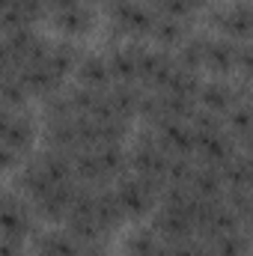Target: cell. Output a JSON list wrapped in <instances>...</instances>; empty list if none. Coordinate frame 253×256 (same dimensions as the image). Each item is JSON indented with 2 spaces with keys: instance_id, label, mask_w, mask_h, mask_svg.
<instances>
[{
  "instance_id": "8d00e7d4",
  "label": "cell",
  "mask_w": 253,
  "mask_h": 256,
  "mask_svg": "<svg viewBox=\"0 0 253 256\" xmlns=\"http://www.w3.org/2000/svg\"><path fill=\"white\" fill-rule=\"evenodd\" d=\"M208 6V0H170L161 15H170V18H179V21H190L196 12H202Z\"/></svg>"
},
{
  "instance_id": "83f0119b",
  "label": "cell",
  "mask_w": 253,
  "mask_h": 256,
  "mask_svg": "<svg viewBox=\"0 0 253 256\" xmlns=\"http://www.w3.org/2000/svg\"><path fill=\"white\" fill-rule=\"evenodd\" d=\"M36 161H39V167H42V173L48 176L51 185H66V182L74 179V173H72V158H68L66 152L48 149V152H42Z\"/></svg>"
},
{
  "instance_id": "d4e9b609",
  "label": "cell",
  "mask_w": 253,
  "mask_h": 256,
  "mask_svg": "<svg viewBox=\"0 0 253 256\" xmlns=\"http://www.w3.org/2000/svg\"><path fill=\"white\" fill-rule=\"evenodd\" d=\"M206 45H208V36L202 33H188L179 45H176V54H173V63L188 68V72H200L202 60H206Z\"/></svg>"
},
{
  "instance_id": "f6af8a7d",
  "label": "cell",
  "mask_w": 253,
  "mask_h": 256,
  "mask_svg": "<svg viewBox=\"0 0 253 256\" xmlns=\"http://www.w3.org/2000/svg\"><path fill=\"white\" fill-rule=\"evenodd\" d=\"M12 6H15V0H0V12L3 9H12Z\"/></svg>"
},
{
  "instance_id": "4fadbf2b",
  "label": "cell",
  "mask_w": 253,
  "mask_h": 256,
  "mask_svg": "<svg viewBox=\"0 0 253 256\" xmlns=\"http://www.w3.org/2000/svg\"><path fill=\"white\" fill-rule=\"evenodd\" d=\"M140 51H143L140 42L110 48V54L104 57V63H108V72H110V80L114 84H137V60H140Z\"/></svg>"
},
{
  "instance_id": "7a4b0ae2",
  "label": "cell",
  "mask_w": 253,
  "mask_h": 256,
  "mask_svg": "<svg viewBox=\"0 0 253 256\" xmlns=\"http://www.w3.org/2000/svg\"><path fill=\"white\" fill-rule=\"evenodd\" d=\"M108 15L110 21L116 24V30H122L131 39H140V36H149L152 33V24H155V9L140 3V0H108Z\"/></svg>"
},
{
  "instance_id": "4dcf8cb0",
  "label": "cell",
  "mask_w": 253,
  "mask_h": 256,
  "mask_svg": "<svg viewBox=\"0 0 253 256\" xmlns=\"http://www.w3.org/2000/svg\"><path fill=\"white\" fill-rule=\"evenodd\" d=\"M78 242L66 230H48L36 238V254L39 256H74Z\"/></svg>"
},
{
  "instance_id": "ffe728a7",
  "label": "cell",
  "mask_w": 253,
  "mask_h": 256,
  "mask_svg": "<svg viewBox=\"0 0 253 256\" xmlns=\"http://www.w3.org/2000/svg\"><path fill=\"white\" fill-rule=\"evenodd\" d=\"M92 152H96V161H98L104 182L120 179L128 173V152L122 149V143H98V146H92Z\"/></svg>"
},
{
  "instance_id": "7402d4cb",
  "label": "cell",
  "mask_w": 253,
  "mask_h": 256,
  "mask_svg": "<svg viewBox=\"0 0 253 256\" xmlns=\"http://www.w3.org/2000/svg\"><path fill=\"white\" fill-rule=\"evenodd\" d=\"M220 179H224V188H250V179H253V164H250V155L244 149L232 152L220 167H218Z\"/></svg>"
},
{
  "instance_id": "277c9868",
  "label": "cell",
  "mask_w": 253,
  "mask_h": 256,
  "mask_svg": "<svg viewBox=\"0 0 253 256\" xmlns=\"http://www.w3.org/2000/svg\"><path fill=\"white\" fill-rule=\"evenodd\" d=\"M114 194H116L120 208H122L126 218H146L155 208V202H158V191L149 182H143L140 176H134V173L120 176Z\"/></svg>"
},
{
  "instance_id": "603a6c76",
  "label": "cell",
  "mask_w": 253,
  "mask_h": 256,
  "mask_svg": "<svg viewBox=\"0 0 253 256\" xmlns=\"http://www.w3.org/2000/svg\"><path fill=\"white\" fill-rule=\"evenodd\" d=\"M140 96L143 90L137 84H110L108 86V102H110V110L120 116V120H131L137 116V104H140Z\"/></svg>"
},
{
  "instance_id": "484cf974",
  "label": "cell",
  "mask_w": 253,
  "mask_h": 256,
  "mask_svg": "<svg viewBox=\"0 0 253 256\" xmlns=\"http://www.w3.org/2000/svg\"><path fill=\"white\" fill-rule=\"evenodd\" d=\"M200 84H202V80H200V72H188V68H182V66L173 63L170 74H167V80H164V86H161L158 92H170V96H182V98L196 102Z\"/></svg>"
},
{
  "instance_id": "ab89813d",
  "label": "cell",
  "mask_w": 253,
  "mask_h": 256,
  "mask_svg": "<svg viewBox=\"0 0 253 256\" xmlns=\"http://www.w3.org/2000/svg\"><path fill=\"white\" fill-rule=\"evenodd\" d=\"M18 161H21V155L0 143V173H12V170L18 167Z\"/></svg>"
},
{
  "instance_id": "f1b7e54d",
  "label": "cell",
  "mask_w": 253,
  "mask_h": 256,
  "mask_svg": "<svg viewBox=\"0 0 253 256\" xmlns=\"http://www.w3.org/2000/svg\"><path fill=\"white\" fill-rule=\"evenodd\" d=\"M27 98H30V92H27L21 74L18 72H3L0 74V108H6V110H24Z\"/></svg>"
},
{
  "instance_id": "b9f144b4",
  "label": "cell",
  "mask_w": 253,
  "mask_h": 256,
  "mask_svg": "<svg viewBox=\"0 0 253 256\" xmlns=\"http://www.w3.org/2000/svg\"><path fill=\"white\" fill-rule=\"evenodd\" d=\"M74 3H80V0H45L48 12H60V9H68V6H74Z\"/></svg>"
},
{
  "instance_id": "6da1fadb",
  "label": "cell",
  "mask_w": 253,
  "mask_h": 256,
  "mask_svg": "<svg viewBox=\"0 0 253 256\" xmlns=\"http://www.w3.org/2000/svg\"><path fill=\"white\" fill-rule=\"evenodd\" d=\"M164 164H167V152L158 146L155 134L152 131L140 134L137 143H134V149L128 152V173L140 176L155 191H161V185H164Z\"/></svg>"
},
{
  "instance_id": "7bdbcfd3",
  "label": "cell",
  "mask_w": 253,
  "mask_h": 256,
  "mask_svg": "<svg viewBox=\"0 0 253 256\" xmlns=\"http://www.w3.org/2000/svg\"><path fill=\"white\" fill-rule=\"evenodd\" d=\"M74 256H108V254H104L102 248H80V244H78Z\"/></svg>"
},
{
  "instance_id": "8992f818",
  "label": "cell",
  "mask_w": 253,
  "mask_h": 256,
  "mask_svg": "<svg viewBox=\"0 0 253 256\" xmlns=\"http://www.w3.org/2000/svg\"><path fill=\"white\" fill-rule=\"evenodd\" d=\"M212 24L218 27V33H224V39L248 42L253 33V6L248 0H236V3L218 6L212 12Z\"/></svg>"
},
{
  "instance_id": "836d02e7",
  "label": "cell",
  "mask_w": 253,
  "mask_h": 256,
  "mask_svg": "<svg viewBox=\"0 0 253 256\" xmlns=\"http://www.w3.org/2000/svg\"><path fill=\"white\" fill-rule=\"evenodd\" d=\"M51 182H48V176L42 173V167H39V161H30V164H24L21 170H18V188L24 196H39V194L45 191Z\"/></svg>"
},
{
  "instance_id": "5bb4252c",
  "label": "cell",
  "mask_w": 253,
  "mask_h": 256,
  "mask_svg": "<svg viewBox=\"0 0 253 256\" xmlns=\"http://www.w3.org/2000/svg\"><path fill=\"white\" fill-rule=\"evenodd\" d=\"M232 152H238V146L232 143V137L226 131H214V134H206V137H194V155L206 167H220Z\"/></svg>"
},
{
  "instance_id": "60d3db41",
  "label": "cell",
  "mask_w": 253,
  "mask_h": 256,
  "mask_svg": "<svg viewBox=\"0 0 253 256\" xmlns=\"http://www.w3.org/2000/svg\"><path fill=\"white\" fill-rule=\"evenodd\" d=\"M0 256H24V242L0 236Z\"/></svg>"
},
{
  "instance_id": "d6986e66",
  "label": "cell",
  "mask_w": 253,
  "mask_h": 256,
  "mask_svg": "<svg viewBox=\"0 0 253 256\" xmlns=\"http://www.w3.org/2000/svg\"><path fill=\"white\" fill-rule=\"evenodd\" d=\"M188 191L190 196H196V200H224V179H220V173H218V167H206V164H196L194 167V173H190L188 179Z\"/></svg>"
},
{
  "instance_id": "9a60e30c",
  "label": "cell",
  "mask_w": 253,
  "mask_h": 256,
  "mask_svg": "<svg viewBox=\"0 0 253 256\" xmlns=\"http://www.w3.org/2000/svg\"><path fill=\"white\" fill-rule=\"evenodd\" d=\"M238 45L242 42H232V39H208L206 45V60L202 66L212 72V74H232L236 66H238Z\"/></svg>"
},
{
  "instance_id": "d590c367",
  "label": "cell",
  "mask_w": 253,
  "mask_h": 256,
  "mask_svg": "<svg viewBox=\"0 0 253 256\" xmlns=\"http://www.w3.org/2000/svg\"><path fill=\"white\" fill-rule=\"evenodd\" d=\"M224 202H226V208L238 218V224L248 226V220H250V208H253L250 188H226V191H224Z\"/></svg>"
},
{
  "instance_id": "ac0fdd59",
  "label": "cell",
  "mask_w": 253,
  "mask_h": 256,
  "mask_svg": "<svg viewBox=\"0 0 253 256\" xmlns=\"http://www.w3.org/2000/svg\"><path fill=\"white\" fill-rule=\"evenodd\" d=\"M74 74H78V86H86V90H108L114 80H110V72L102 54H80V60L74 66Z\"/></svg>"
},
{
  "instance_id": "1f68e13d",
  "label": "cell",
  "mask_w": 253,
  "mask_h": 256,
  "mask_svg": "<svg viewBox=\"0 0 253 256\" xmlns=\"http://www.w3.org/2000/svg\"><path fill=\"white\" fill-rule=\"evenodd\" d=\"M78 60H80V51H78L72 42H51V45H48L45 66H48L51 72H57L60 78L72 74V72H74V66H78Z\"/></svg>"
},
{
  "instance_id": "ba28073f",
  "label": "cell",
  "mask_w": 253,
  "mask_h": 256,
  "mask_svg": "<svg viewBox=\"0 0 253 256\" xmlns=\"http://www.w3.org/2000/svg\"><path fill=\"white\" fill-rule=\"evenodd\" d=\"M190 206V202H188ZM152 232L170 244V242H182V238H190L194 236V224H190L188 208H179V206H164L155 212V220H152Z\"/></svg>"
},
{
  "instance_id": "2e32d148",
  "label": "cell",
  "mask_w": 253,
  "mask_h": 256,
  "mask_svg": "<svg viewBox=\"0 0 253 256\" xmlns=\"http://www.w3.org/2000/svg\"><path fill=\"white\" fill-rule=\"evenodd\" d=\"M18 74H21V80H24V86H27L30 96H42V98H48V96H54V92L63 90V78H60L57 72H51L45 63L21 66Z\"/></svg>"
},
{
  "instance_id": "8fae6325",
  "label": "cell",
  "mask_w": 253,
  "mask_h": 256,
  "mask_svg": "<svg viewBox=\"0 0 253 256\" xmlns=\"http://www.w3.org/2000/svg\"><path fill=\"white\" fill-rule=\"evenodd\" d=\"M66 224V232L80 244V248H98L110 232L92 218V212H68L63 218Z\"/></svg>"
},
{
  "instance_id": "4316f807",
  "label": "cell",
  "mask_w": 253,
  "mask_h": 256,
  "mask_svg": "<svg viewBox=\"0 0 253 256\" xmlns=\"http://www.w3.org/2000/svg\"><path fill=\"white\" fill-rule=\"evenodd\" d=\"M250 128H253V120H250V102H242V104H236L226 116H224V131L232 137V143L242 149V146H248V140H250Z\"/></svg>"
},
{
  "instance_id": "ee69618b",
  "label": "cell",
  "mask_w": 253,
  "mask_h": 256,
  "mask_svg": "<svg viewBox=\"0 0 253 256\" xmlns=\"http://www.w3.org/2000/svg\"><path fill=\"white\" fill-rule=\"evenodd\" d=\"M167 3H170V0H149V3H146V6H158V9H155V12H161V9H164V6H167Z\"/></svg>"
},
{
  "instance_id": "74e56055",
  "label": "cell",
  "mask_w": 253,
  "mask_h": 256,
  "mask_svg": "<svg viewBox=\"0 0 253 256\" xmlns=\"http://www.w3.org/2000/svg\"><path fill=\"white\" fill-rule=\"evenodd\" d=\"M74 110H72V102H68V92H54L45 98V120H72Z\"/></svg>"
},
{
  "instance_id": "44dd1931",
  "label": "cell",
  "mask_w": 253,
  "mask_h": 256,
  "mask_svg": "<svg viewBox=\"0 0 253 256\" xmlns=\"http://www.w3.org/2000/svg\"><path fill=\"white\" fill-rule=\"evenodd\" d=\"M45 143H48V149H57L66 155H72L74 149H84L78 140L74 116L72 120H45Z\"/></svg>"
},
{
  "instance_id": "e0dca14e",
  "label": "cell",
  "mask_w": 253,
  "mask_h": 256,
  "mask_svg": "<svg viewBox=\"0 0 253 256\" xmlns=\"http://www.w3.org/2000/svg\"><path fill=\"white\" fill-rule=\"evenodd\" d=\"M92 218H96L108 232L116 230V226L126 220V214H122V208H120V200H116L114 188H108V185H96V188H92Z\"/></svg>"
},
{
  "instance_id": "5b68a950",
  "label": "cell",
  "mask_w": 253,
  "mask_h": 256,
  "mask_svg": "<svg viewBox=\"0 0 253 256\" xmlns=\"http://www.w3.org/2000/svg\"><path fill=\"white\" fill-rule=\"evenodd\" d=\"M36 232V218L33 208L18 196V194L3 191L0 194V236L24 242L27 236Z\"/></svg>"
},
{
  "instance_id": "d6a6232c",
  "label": "cell",
  "mask_w": 253,
  "mask_h": 256,
  "mask_svg": "<svg viewBox=\"0 0 253 256\" xmlns=\"http://www.w3.org/2000/svg\"><path fill=\"white\" fill-rule=\"evenodd\" d=\"M212 256H248V232L244 230H232L226 236H218L212 242H206Z\"/></svg>"
},
{
  "instance_id": "e575fe53",
  "label": "cell",
  "mask_w": 253,
  "mask_h": 256,
  "mask_svg": "<svg viewBox=\"0 0 253 256\" xmlns=\"http://www.w3.org/2000/svg\"><path fill=\"white\" fill-rule=\"evenodd\" d=\"M126 256H164V242L152 230H140L128 238Z\"/></svg>"
},
{
  "instance_id": "52a82bcc",
  "label": "cell",
  "mask_w": 253,
  "mask_h": 256,
  "mask_svg": "<svg viewBox=\"0 0 253 256\" xmlns=\"http://www.w3.org/2000/svg\"><path fill=\"white\" fill-rule=\"evenodd\" d=\"M33 140H36V128H33V120L24 110L0 108V143L3 146H9L12 152L24 155V152H30Z\"/></svg>"
},
{
  "instance_id": "cb8c5ba5",
  "label": "cell",
  "mask_w": 253,
  "mask_h": 256,
  "mask_svg": "<svg viewBox=\"0 0 253 256\" xmlns=\"http://www.w3.org/2000/svg\"><path fill=\"white\" fill-rule=\"evenodd\" d=\"M54 24L63 30L66 36H84L92 27V9H90V3L80 0V3H74L68 9L54 12Z\"/></svg>"
},
{
  "instance_id": "bcb514c9",
  "label": "cell",
  "mask_w": 253,
  "mask_h": 256,
  "mask_svg": "<svg viewBox=\"0 0 253 256\" xmlns=\"http://www.w3.org/2000/svg\"><path fill=\"white\" fill-rule=\"evenodd\" d=\"M84 3H108V0H84Z\"/></svg>"
},
{
  "instance_id": "7c38bea8",
  "label": "cell",
  "mask_w": 253,
  "mask_h": 256,
  "mask_svg": "<svg viewBox=\"0 0 253 256\" xmlns=\"http://www.w3.org/2000/svg\"><path fill=\"white\" fill-rule=\"evenodd\" d=\"M74 185H78V179H72L66 185H48L39 196H33V208L39 212V218H45V220H63L68 206H72Z\"/></svg>"
},
{
  "instance_id": "30bf717a",
  "label": "cell",
  "mask_w": 253,
  "mask_h": 256,
  "mask_svg": "<svg viewBox=\"0 0 253 256\" xmlns=\"http://www.w3.org/2000/svg\"><path fill=\"white\" fill-rule=\"evenodd\" d=\"M152 134L167 155H194V131L185 120H164L152 128Z\"/></svg>"
},
{
  "instance_id": "3957f363",
  "label": "cell",
  "mask_w": 253,
  "mask_h": 256,
  "mask_svg": "<svg viewBox=\"0 0 253 256\" xmlns=\"http://www.w3.org/2000/svg\"><path fill=\"white\" fill-rule=\"evenodd\" d=\"M242 102H248V86L232 80H208V84H200V92H196V108L220 120Z\"/></svg>"
},
{
  "instance_id": "f35d334b",
  "label": "cell",
  "mask_w": 253,
  "mask_h": 256,
  "mask_svg": "<svg viewBox=\"0 0 253 256\" xmlns=\"http://www.w3.org/2000/svg\"><path fill=\"white\" fill-rule=\"evenodd\" d=\"M15 9L21 12V18L33 27L39 18H45V12H48V6H45V0H15Z\"/></svg>"
},
{
  "instance_id": "9c48e42d",
  "label": "cell",
  "mask_w": 253,
  "mask_h": 256,
  "mask_svg": "<svg viewBox=\"0 0 253 256\" xmlns=\"http://www.w3.org/2000/svg\"><path fill=\"white\" fill-rule=\"evenodd\" d=\"M173 68V54L170 51H158V48H143L140 60H137V84H143L146 90H161L167 74Z\"/></svg>"
},
{
  "instance_id": "f546056e",
  "label": "cell",
  "mask_w": 253,
  "mask_h": 256,
  "mask_svg": "<svg viewBox=\"0 0 253 256\" xmlns=\"http://www.w3.org/2000/svg\"><path fill=\"white\" fill-rule=\"evenodd\" d=\"M188 21H179V18H170V15H155V24H152V33L149 36H155L161 45H164V51L167 48H176L185 36H188Z\"/></svg>"
}]
</instances>
